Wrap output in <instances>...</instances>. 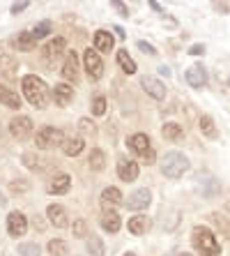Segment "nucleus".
Instances as JSON below:
<instances>
[{
    "label": "nucleus",
    "instance_id": "nucleus-1",
    "mask_svg": "<svg viewBox=\"0 0 230 256\" xmlns=\"http://www.w3.org/2000/svg\"><path fill=\"white\" fill-rule=\"evenodd\" d=\"M21 88H23L25 100H28L32 106H35V108H46L48 88H46V84H44L39 76H35V74L23 76V78H21Z\"/></svg>",
    "mask_w": 230,
    "mask_h": 256
},
{
    "label": "nucleus",
    "instance_id": "nucleus-2",
    "mask_svg": "<svg viewBox=\"0 0 230 256\" xmlns=\"http://www.w3.org/2000/svg\"><path fill=\"white\" fill-rule=\"evenodd\" d=\"M191 242H194L196 250L201 252V254H205V256H219L221 254V244H219L217 236H214L207 226H196L194 236H191Z\"/></svg>",
    "mask_w": 230,
    "mask_h": 256
},
{
    "label": "nucleus",
    "instance_id": "nucleus-3",
    "mask_svg": "<svg viewBox=\"0 0 230 256\" xmlns=\"http://www.w3.org/2000/svg\"><path fill=\"white\" fill-rule=\"evenodd\" d=\"M189 160H187V155H182V152H177V150H171V152H166L164 160H161V171H164L166 178L171 180H177L182 178L184 173L189 171Z\"/></svg>",
    "mask_w": 230,
    "mask_h": 256
},
{
    "label": "nucleus",
    "instance_id": "nucleus-4",
    "mask_svg": "<svg viewBox=\"0 0 230 256\" xmlns=\"http://www.w3.org/2000/svg\"><path fill=\"white\" fill-rule=\"evenodd\" d=\"M35 143L39 150L55 148V146H62V143H65V134H62V130H58V127H41V130L37 132Z\"/></svg>",
    "mask_w": 230,
    "mask_h": 256
},
{
    "label": "nucleus",
    "instance_id": "nucleus-5",
    "mask_svg": "<svg viewBox=\"0 0 230 256\" xmlns=\"http://www.w3.org/2000/svg\"><path fill=\"white\" fill-rule=\"evenodd\" d=\"M127 146H129L138 157H143L148 164H154V150H152V146H150L148 134H134V136L127 141Z\"/></svg>",
    "mask_w": 230,
    "mask_h": 256
},
{
    "label": "nucleus",
    "instance_id": "nucleus-6",
    "mask_svg": "<svg viewBox=\"0 0 230 256\" xmlns=\"http://www.w3.org/2000/svg\"><path fill=\"white\" fill-rule=\"evenodd\" d=\"M83 62H85V70H88V76L92 78V81H97V78H101V74H104V62H101L99 54L97 51H92V48H88L85 54H83Z\"/></svg>",
    "mask_w": 230,
    "mask_h": 256
},
{
    "label": "nucleus",
    "instance_id": "nucleus-7",
    "mask_svg": "<svg viewBox=\"0 0 230 256\" xmlns=\"http://www.w3.org/2000/svg\"><path fill=\"white\" fill-rule=\"evenodd\" d=\"M9 132H12L14 138L23 141V138H28L30 134H32V120H30L28 116H16V118H12V122H9Z\"/></svg>",
    "mask_w": 230,
    "mask_h": 256
},
{
    "label": "nucleus",
    "instance_id": "nucleus-8",
    "mask_svg": "<svg viewBox=\"0 0 230 256\" xmlns=\"http://www.w3.org/2000/svg\"><path fill=\"white\" fill-rule=\"evenodd\" d=\"M150 201H152V194H150V190H136L134 194H129V198L124 201V206H127V210H145L150 206Z\"/></svg>",
    "mask_w": 230,
    "mask_h": 256
},
{
    "label": "nucleus",
    "instance_id": "nucleus-9",
    "mask_svg": "<svg viewBox=\"0 0 230 256\" xmlns=\"http://www.w3.org/2000/svg\"><path fill=\"white\" fill-rule=\"evenodd\" d=\"M7 231H9V236H14V238L23 236V233L28 231V220H25L21 212H9V217H7Z\"/></svg>",
    "mask_w": 230,
    "mask_h": 256
},
{
    "label": "nucleus",
    "instance_id": "nucleus-10",
    "mask_svg": "<svg viewBox=\"0 0 230 256\" xmlns=\"http://www.w3.org/2000/svg\"><path fill=\"white\" fill-rule=\"evenodd\" d=\"M138 173H141L138 162H134V160H120L118 162V176H120V180L131 182V180L138 178Z\"/></svg>",
    "mask_w": 230,
    "mask_h": 256
},
{
    "label": "nucleus",
    "instance_id": "nucleus-11",
    "mask_svg": "<svg viewBox=\"0 0 230 256\" xmlns=\"http://www.w3.org/2000/svg\"><path fill=\"white\" fill-rule=\"evenodd\" d=\"M187 84L191 86V88H205L207 86V70L203 65H194L187 70Z\"/></svg>",
    "mask_w": 230,
    "mask_h": 256
},
{
    "label": "nucleus",
    "instance_id": "nucleus-12",
    "mask_svg": "<svg viewBox=\"0 0 230 256\" xmlns=\"http://www.w3.org/2000/svg\"><path fill=\"white\" fill-rule=\"evenodd\" d=\"M62 54H65V40H62V37H55L53 42H51L46 48H44V51H41V56H44V62H46V65H53V62Z\"/></svg>",
    "mask_w": 230,
    "mask_h": 256
},
{
    "label": "nucleus",
    "instance_id": "nucleus-13",
    "mask_svg": "<svg viewBox=\"0 0 230 256\" xmlns=\"http://www.w3.org/2000/svg\"><path fill=\"white\" fill-rule=\"evenodd\" d=\"M141 86H143V90H145L148 95L154 97V100H164V97H166V86L161 84L159 78H154V76H143V78H141Z\"/></svg>",
    "mask_w": 230,
    "mask_h": 256
},
{
    "label": "nucleus",
    "instance_id": "nucleus-14",
    "mask_svg": "<svg viewBox=\"0 0 230 256\" xmlns=\"http://www.w3.org/2000/svg\"><path fill=\"white\" fill-rule=\"evenodd\" d=\"M120 203H122V192L118 187H106V190L101 192V206L106 212H111L113 208H118Z\"/></svg>",
    "mask_w": 230,
    "mask_h": 256
},
{
    "label": "nucleus",
    "instance_id": "nucleus-15",
    "mask_svg": "<svg viewBox=\"0 0 230 256\" xmlns=\"http://www.w3.org/2000/svg\"><path fill=\"white\" fill-rule=\"evenodd\" d=\"M46 214H48V222L53 224L55 228H65L69 222H67V212L62 206H58V203H51L46 208Z\"/></svg>",
    "mask_w": 230,
    "mask_h": 256
},
{
    "label": "nucleus",
    "instance_id": "nucleus-16",
    "mask_svg": "<svg viewBox=\"0 0 230 256\" xmlns=\"http://www.w3.org/2000/svg\"><path fill=\"white\" fill-rule=\"evenodd\" d=\"M62 76L65 81H78V58L76 51H69L65 58V67H62Z\"/></svg>",
    "mask_w": 230,
    "mask_h": 256
},
{
    "label": "nucleus",
    "instance_id": "nucleus-17",
    "mask_svg": "<svg viewBox=\"0 0 230 256\" xmlns=\"http://www.w3.org/2000/svg\"><path fill=\"white\" fill-rule=\"evenodd\" d=\"M71 187V178L67 176V173H60V176H55V178H51V182H48V194H67Z\"/></svg>",
    "mask_w": 230,
    "mask_h": 256
},
{
    "label": "nucleus",
    "instance_id": "nucleus-18",
    "mask_svg": "<svg viewBox=\"0 0 230 256\" xmlns=\"http://www.w3.org/2000/svg\"><path fill=\"white\" fill-rule=\"evenodd\" d=\"M71 100H74V88H71V86L58 84L53 88V102L58 104V106H67Z\"/></svg>",
    "mask_w": 230,
    "mask_h": 256
},
{
    "label": "nucleus",
    "instance_id": "nucleus-19",
    "mask_svg": "<svg viewBox=\"0 0 230 256\" xmlns=\"http://www.w3.org/2000/svg\"><path fill=\"white\" fill-rule=\"evenodd\" d=\"M177 224H180V210L177 208H166L159 214V226L166 228V231H173Z\"/></svg>",
    "mask_w": 230,
    "mask_h": 256
},
{
    "label": "nucleus",
    "instance_id": "nucleus-20",
    "mask_svg": "<svg viewBox=\"0 0 230 256\" xmlns=\"http://www.w3.org/2000/svg\"><path fill=\"white\" fill-rule=\"evenodd\" d=\"M113 44H115V40H113L111 32H106V30H97L95 32V48L97 51H101V54H111Z\"/></svg>",
    "mask_w": 230,
    "mask_h": 256
},
{
    "label": "nucleus",
    "instance_id": "nucleus-21",
    "mask_svg": "<svg viewBox=\"0 0 230 256\" xmlns=\"http://www.w3.org/2000/svg\"><path fill=\"white\" fill-rule=\"evenodd\" d=\"M127 228H129L131 236H143V233L150 228V220L145 217V214H136V217H131L129 220Z\"/></svg>",
    "mask_w": 230,
    "mask_h": 256
},
{
    "label": "nucleus",
    "instance_id": "nucleus-22",
    "mask_svg": "<svg viewBox=\"0 0 230 256\" xmlns=\"http://www.w3.org/2000/svg\"><path fill=\"white\" fill-rule=\"evenodd\" d=\"M120 226H122V220H120L118 212H104V217H101V228L108 233H118Z\"/></svg>",
    "mask_w": 230,
    "mask_h": 256
},
{
    "label": "nucleus",
    "instance_id": "nucleus-23",
    "mask_svg": "<svg viewBox=\"0 0 230 256\" xmlns=\"http://www.w3.org/2000/svg\"><path fill=\"white\" fill-rule=\"evenodd\" d=\"M161 136H164L166 141H180V138L184 136V130H182V125H177V122H166V125L161 127Z\"/></svg>",
    "mask_w": 230,
    "mask_h": 256
},
{
    "label": "nucleus",
    "instance_id": "nucleus-24",
    "mask_svg": "<svg viewBox=\"0 0 230 256\" xmlns=\"http://www.w3.org/2000/svg\"><path fill=\"white\" fill-rule=\"evenodd\" d=\"M83 138L81 136H71V138H65V143H62V152H65L67 157H76L78 152L83 150Z\"/></svg>",
    "mask_w": 230,
    "mask_h": 256
},
{
    "label": "nucleus",
    "instance_id": "nucleus-25",
    "mask_svg": "<svg viewBox=\"0 0 230 256\" xmlns=\"http://www.w3.org/2000/svg\"><path fill=\"white\" fill-rule=\"evenodd\" d=\"M0 102H2L5 106H9V108L21 106V97H18L16 92H12V90H7L2 84H0Z\"/></svg>",
    "mask_w": 230,
    "mask_h": 256
},
{
    "label": "nucleus",
    "instance_id": "nucleus-26",
    "mask_svg": "<svg viewBox=\"0 0 230 256\" xmlns=\"http://www.w3.org/2000/svg\"><path fill=\"white\" fill-rule=\"evenodd\" d=\"M35 46H37V40L32 32H18V37H16L18 51H35Z\"/></svg>",
    "mask_w": 230,
    "mask_h": 256
},
{
    "label": "nucleus",
    "instance_id": "nucleus-27",
    "mask_svg": "<svg viewBox=\"0 0 230 256\" xmlns=\"http://www.w3.org/2000/svg\"><path fill=\"white\" fill-rule=\"evenodd\" d=\"M201 132H203V136H207V138H217L219 136L212 116H203V118H201Z\"/></svg>",
    "mask_w": 230,
    "mask_h": 256
},
{
    "label": "nucleus",
    "instance_id": "nucleus-28",
    "mask_svg": "<svg viewBox=\"0 0 230 256\" xmlns=\"http://www.w3.org/2000/svg\"><path fill=\"white\" fill-rule=\"evenodd\" d=\"M118 65L122 67L124 74H136V62L129 58V54H127L124 48L122 51H118Z\"/></svg>",
    "mask_w": 230,
    "mask_h": 256
},
{
    "label": "nucleus",
    "instance_id": "nucleus-29",
    "mask_svg": "<svg viewBox=\"0 0 230 256\" xmlns=\"http://www.w3.org/2000/svg\"><path fill=\"white\" fill-rule=\"evenodd\" d=\"M88 252L92 256H104V254H106V250H104V242H101V238H99V236H95V233H92V236L88 238Z\"/></svg>",
    "mask_w": 230,
    "mask_h": 256
},
{
    "label": "nucleus",
    "instance_id": "nucleus-30",
    "mask_svg": "<svg viewBox=\"0 0 230 256\" xmlns=\"http://www.w3.org/2000/svg\"><path fill=\"white\" fill-rule=\"evenodd\" d=\"M90 168H92V171H101V168H104V162H106V157H104V152H101L99 148H95L92 150V152H90Z\"/></svg>",
    "mask_w": 230,
    "mask_h": 256
},
{
    "label": "nucleus",
    "instance_id": "nucleus-31",
    "mask_svg": "<svg viewBox=\"0 0 230 256\" xmlns=\"http://www.w3.org/2000/svg\"><path fill=\"white\" fill-rule=\"evenodd\" d=\"M48 254H51V256L67 254V242H65V240H51V242H48Z\"/></svg>",
    "mask_w": 230,
    "mask_h": 256
},
{
    "label": "nucleus",
    "instance_id": "nucleus-32",
    "mask_svg": "<svg viewBox=\"0 0 230 256\" xmlns=\"http://www.w3.org/2000/svg\"><path fill=\"white\" fill-rule=\"evenodd\" d=\"M53 30V26H51V21H41V24L35 26V30H32V35H35V40H44V37L48 35Z\"/></svg>",
    "mask_w": 230,
    "mask_h": 256
},
{
    "label": "nucleus",
    "instance_id": "nucleus-33",
    "mask_svg": "<svg viewBox=\"0 0 230 256\" xmlns=\"http://www.w3.org/2000/svg\"><path fill=\"white\" fill-rule=\"evenodd\" d=\"M18 254H23V256H39V247L32 242H25L18 247Z\"/></svg>",
    "mask_w": 230,
    "mask_h": 256
},
{
    "label": "nucleus",
    "instance_id": "nucleus-34",
    "mask_svg": "<svg viewBox=\"0 0 230 256\" xmlns=\"http://www.w3.org/2000/svg\"><path fill=\"white\" fill-rule=\"evenodd\" d=\"M92 114L95 116L106 114V100H104V97H95V102H92Z\"/></svg>",
    "mask_w": 230,
    "mask_h": 256
},
{
    "label": "nucleus",
    "instance_id": "nucleus-35",
    "mask_svg": "<svg viewBox=\"0 0 230 256\" xmlns=\"http://www.w3.org/2000/svg\"><path fill=\"white\" fill-rule=\"evenodd\" d=\"M111 7L120 14V16H129V10H127V5H124V2H120V0H113Z\"/></svg>",
    "mask_w": 230,
    "mask_h": 256
},
{
    "label": "nucleus",
    "instance_id": "nucleus-36",
    "mask_svg": "<svg viewBox=\"0 0 230 256\" xmlns=\"http://www.w3.org/2000/svg\"><path fill=\"white\" fill-rule=\"evenodd\" d=\"M74 236H76V238H83V236H88V233H85V222H83V220H76V222H74Z\"/></svg>",
    "mask_w": 230,
    "mask_h": 256
},
{
    "label": "nucleus",
    "instance_id": "nucleus-37",
    "mask_svg": "<svg viewBox=\"0 0 230 256\" xmlns=\"http://www.w3.org/2000/svg\"><path fill=\"white\" fill-rule=\"evenodd\" d=\"M138 48H141V51H145V54H150V56H157V54H159V51H157V48H154L152 44L143 42V40H141V42H138Z\"/></svg>",
    "mask_w": 230,
    "mask_h": 256
},
{
    "label": "nucleus",
    "instance_id": "nucleus-38",
    "mask_svg": "<svg viewBox=\"0 0 230 256\" xmlns=\"http://www.w3.org/2000/svg\"><path fill=\"white\" fill-rule=\"evenodd\" d=\"M78 125H81V130L85 132V134H95V127H92V122H90V120L83 118L81 122H78Z\"/></svg>",
    "mask_w": 230,
    "mask_h": 256
},
{
    "label": "nucleus",
    "instance_id": "nucleus-39",
    "mask_svg": "<svg viewBox=\"0 0 230 256\" xmlns=\"http://www.w3.org/2000/svg\"><path fill=\"white\" fill-rule=\"evenodd\" d=\"M189 54L191 56H203L205 54V46H203V44H194V46L189 48Z\"/></svg>",
    "mask_w": 230,
    "mask_h": 256
},
{
    "label": "nucleus",
    "instance_id": "nucleus-40",
    "mask_svg": "<svg viewBox=\"0 0 230 256\" xmlns=\"http://www.w3.org/2000/svg\"><path fill=\"white\" fill-rule=\"evenodd\" d=\"M30 2H14L12 5V14H18V12H23L25 7H28Z\"/></svg>",
    "mask_w": 230,
    "mask_h": 256
},
{
    "label": "nucleus",
    "instance_id": "nucleus-41",
    "mask_svg": "<svg viewBox=\"0 0 230 256\" xmlns=\"http://www.w3.org/2000/svg\"><path fill=\"white\" fill-rule=\"evenodd\" d=\"M23 160H25V166H30V168L37 166V164H35V155H30V152H28V155H23Z\"/></svg>",
    "mask_w": 230,
    "mask_h": 256
},
{
    "label": "nucleus",
    "instance_id": "nucleus-42",
    "mask_svg": "<svg viewBox=\"0 0 230 256\" xmlns=\"http://www.w3.org/2000/svg\"><path fill=\"white\" fill-rule=\"evenodd\" d=\"M159 74H161V76H171V67H168V65H161L159 67Z\"/></svg>",
    "mask_w": 230,
    "mask_h": 256
},
{
    "label": "nucleus",
    "instance_id": "nucleus-43",
    "mask_svg": "<svg viewBox=\"0 0 230 256\" xmlns=\"http://www.w3.org/2000/svg\"><path fill=\"white\" fill-rule=\"evenodd\" d=\"M150 7H152L154 12H161V5H159V2H154V0H152V2H150Z\"/></svg>",
    "mask_w": 230,
    "mask_h": 256
},
{
    "label": "nucleus",
    "instance_id": "nucleus-44",
    "mask_svg": "<svg viewBox=\"0 0 230 256\" xmlns=\"http://www.w3.org/2000/svg\"><path fill=\"white\" fill-rule=\"evenodd\" d=\"M115 32H118V37H120V40H124V30L120 28V26H115Z\"/></svg>",
    "mask_w": 230,
    "mask_h": 256
},
{
    "label": "nucleus",
    "instance_id": "nucleus-45",
    "mask_svg": "<svg viewBox=\"0 0 230 256\" xmlns=\"http://www.w3.org/2000/svg\"><path fill=\"white\" fill-rule=\"evenodd\" d=\"M124 256H136V254H134V252H129V254H124Z\"/></svg>",
    "mask_w": 230,
    "mask_h": 256
},
{
    "label": "nucleus",
    "instance_id": "nucleus-46",
    "mask_svg": "<svg viewBox=\"0 0 230 256\" xmlns=\"http://www.w3.org/2000/svg\"><path fill=\"white\" fill-rule=\"evenodd\" d=\"M180 256H191V254H180Z\"/></svg>",
    "mask_w": 230,
    "mask_h": 256
},
{
    "label": "nucleus",
    "instance_id": "nucleus-47",
    "mask_svg": "<svg viewBox=\"0 0 230 256\" xmlns=\"http://www.w3.org/2000/svg\"><path fill=\"white\" fill-rule=\"evenodd\" d=\"M228 84H230V81H228Z\"/></svg>",
    "mask_w": 230,
    "mask_h": 256
}]
</instances>
